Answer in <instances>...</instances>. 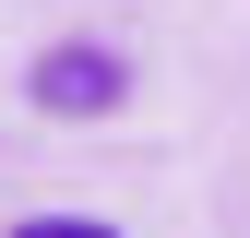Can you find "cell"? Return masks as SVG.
<instances>
[{"label":"cell","mask_w":250,"mask_h":238,"mask_svg":"<svg viewBox=\"0 0 250 238\" xmlns=\"http://www.w3.org/2000/svg\"><path fill=\"white\" fill-rule=\"evenodd\" d=\"M12 238H119V226H96V215H36V226H12Z\"/></svg>","instance_id":"cell-2"},{"label":"cell","mask_w":250,"mask_h":238,"mask_svg":"<svg viewBox=\"0 0 250 238\" xmlns=\"http://www.w3.org/2000/svg\"><path fill=\"white\" fill-rule=\"evenodd\" d=\"M36 107H60V119L119 107V60H107V48H48V60H36Z\"/></svg>","instance_id":"cell-1"}]
</instances>
